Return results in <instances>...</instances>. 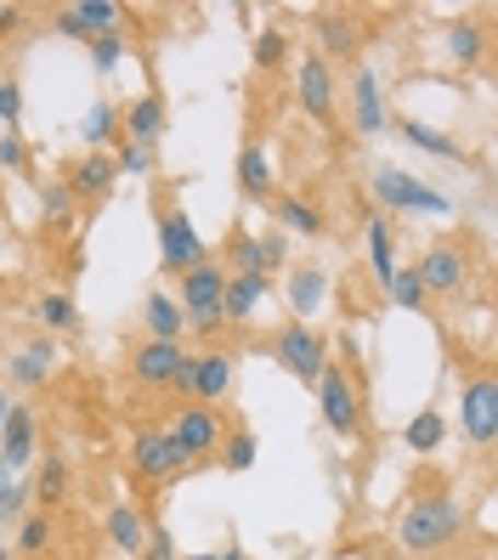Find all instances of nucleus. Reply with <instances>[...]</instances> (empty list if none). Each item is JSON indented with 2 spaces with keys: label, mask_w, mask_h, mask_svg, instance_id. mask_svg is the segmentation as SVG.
<instances>
[{
  "label": "nucleus",
  "mask_w": 498,
  "mask_h": 560,
  "mask_svg": "<svg viewBox=\"0 0 498 560\" xmlns=\"http://www.w3.org/2000/svg\"><path fill=\"white\" fill-rule=\"evenodd\" d=\"M459 533H464V504L453 499V481L442 470H419L403 515H396V544L408 555H442Z\"/></svg>",
  "instance_id": "obj_1"
},
{
  "label": "nucleus",
  "mask_w": 498,
  "mask_h": 560,
  "mask_svg": "<svg viewBox=\"0 0 498 560\" xmlns=\"http://www.w3.org/2000/svg\"><path fill=\"white\" fill-rule=\"evenodd\" d=\"M312 390H317L323 424H328V431H335V436H346V442H351V436L362 431V408H369V402H362V397H369V390L357 385V374L346 369V362H335V357H328Z\"/></svg>",
  "instance_id": "obj_2"
},
{
  "label": "nucleus",
  "mask_w": 498,
  "mask_h": 560,
  "mask_svg": "<svg viewBox=\"0 0 498 560\" xmlns=\"http://www.w3.org/2000/svg\"><path fill=\"white\" fill-rule=\"evenodd\" d=\"M221 289H227V267H221L216 255H205L198 267H187L176 278V306H182L187 328L216 335V328H221Z\"/></svg>",
  "instance_id": "obj_3"
},
{
  "label": "nucleus",
  "mask_w": 498,
  "mask_h": 560,
  "mask_svg": "<svg viewBox=\"0 0 498 560\" xmlns=\"http://www.w3.org/2000/svg\"><path fill=\"white\" fill-rule=\"evenodd\" d=\"M471 267H476V255H471V238L464 233H448L437 238L425 255H419V283H425V301H453V294H464V283H471Z\"/></svg>",
  "instance_id": "obj_4"
},
{
  "label": "nucleus",
  "mask_w": 498,
  "mask_h": 560,
  "mask_svg": "<svg viewBox=\"0 0 498 560\" xmlns=\"http://www.w3.org/2000/svg\"><path fill=\"white\" fill-rule=\"evenodd\" d=\"M198 465L187 453H176V442L164 431H137V442H130V476H137L148 492H164V487H182Z\"/></svg>",
  "instance_id": "obj_5"
},
{
  "label": "nucleus",
  "mask_w": 498,
  "mask_h": 560,
  "mask_svg": "<svg viewBox=\"0 0 498 560\" xmlns=\"http://www.w3.org/2000/svg\"><path fill=\"white\" fill-rule=\"evenodd\" d=\"M153 221H159V267L171 272V278H182L187 267H198V260L210 255V249H205V238H198V226L187 221V210L171 199V192H159Z\"/></svg>",
  "instance_id": "obj_6"
},
{
  "label": "nucleus",
  "mask_w": 498,
  "mask_h": 560,
  "mask_svg": "<svg viewBox=\"0 0 498 560\" xmlns=\"http://www.w3.org/2000/svg\"><path fill=\"white\" fill-rule=\"evenodd\" d=\"M374 205H380V215L385 210H403V215H448L453 210V199L442 187L396 171V164H380V171H374Z\"/></svg>",
  "instance_id": "obj_7"
},
{
  "label": "nucleus",
  "mask_w": 498,
  "mask_h": 560,
  "mask_svg": "<svg viewBox=\"0 0 498 560\" xmlns=\"http://www.w3.org/2000/svg\"><path fill=\"white\" fill-rule=\"evenodd\" d=\"M164 436L176 442V453H187L198 470L216 458V447H221V436H227V419L216 413V408H205V402H187L171 424H164Z\"/></svg>",
  "instance_id": "obj_8"
},
{
  "label": "nucleus",
  "mask_w": 498,
  "mask_h": 560,
  "mask_svg": "<svg viewBox=\"0 0 498 560\" xmlns=\"http://www.w3.org/2000/svg\"><path fill=\"white\" fill-rule=\"evenodd\" d=\"M273 357H278V369H289L294 380H306V385H317V374H323V362H328V340H323V328H312V323H283L278 335H273Z\"/></svg>",
  "instance_id": "obj_9"
},
{
  "label": "nucleus",
  "mask_w": 498,
  "mask_h": 560,
  "mask_svg": "<svg viewBox=\"0 0 498 560\" xmlns=\"http://www.w3.org/2000/svg\"><path fill=\"white\" fill-rule=\"evenodd\" d=\"M459 431L471 447H493L498 442V380L493 374H476L459 397Z\"/></svg>",
  "instance_id": "obj_10"
},
{
  "label": "nucleus",
  "mask_w": 498,
  "mask_h": 560,
  "mask_svg": "<svg viewBox=\"0 0 498 560\" xmlns=\"http://www.w3.org/2000/svg\"><path fill=\"white\" fill-rule=\"evenodd\" d=\"M119 18L125 7H114V0H80V7H57L51 12V28L62 40H103V35H119Z\"/></svg>",
  "instance_id": "obj_11"
},
{
  "label": "nucleus",
  "mask_w": 498,
  "mask_h": 560,
  "mask_svg": "<svg viewBox=\"0 0 498 560\" xmlns=\"http://www.w3.org/2000/svg\"><path fill=\"white\" fill-rule=\"evenodd\" d=\"M294 91H301L306 119L335 125V114H340V103H335V69H328V62H323L317 51H306L301 62H294Z\"/></svg>",
  "instance_id": "obj_12"
},
{
  "label": "nucleus",
  "mask_w": 498,
  "mask_h": 560,
  "mask_svg": "<svg viewBox=\"0 0 498 560\" xmlns=\"http://www.w3.org/2000/svg\"><path fill=\"white\" fill-rule=\"evenodd\" d=\"M351 130L357 137H380V130L391 125V114H385V91H380V74L369 69V62H357L351 69Z\"/></svg>",
  "instance_id": "obj_13"
},
{
  "label": "nucleus",
  "mask_w": 498,
  "mask_h": 560,
  "mask_svg": "<svg viewBox=\"0 0 498 560\" xmlns=\"http://www.w3.org/2000/svg\"><path fill=\"white\" fill-rule=\"evenodd\" d=\"M164 125H171V108H164V96H159V91H142V96H130V103L119 108V142L159 148Z\"/></svg>",
  "instance_id": "obj_14"
},
{
  "label": "nucleus",
  "mask_w": 498,
  "mask_h": 560,
  "mask_svg": "<svg viewBox=\"0 0 498 560\" xmlns=\"http://www.w3.org/2000/svg\"><path fill=\"white\" fill-rule=\"evenodd\" d=\"M182 357H187L182 340H142L137 351H130V380L148 385V390H171Z\"/></svg>",
  "instance_id": "obj_15"
},
{
  "label": "nucleus",
  "mask_w": 498,
  "mask_h": 560,
  "mask_svg": "<svg viewBox=\"0 0 498 560\" xmlns=\"http://www.w3.org/2000/svg\"><path fill=\"white\" fill-rule=\"evenodd\" d=\"M114 182H119L114 153H85V159H74V171H69L74 205H108L114 199Z\"/></svg>",
  "instance_id": "obj_16"
},
{
  "label": "nucleus",
  "mask_w": 498,
  "mask_h": 560,
  "mask_svg": "<svg viewBox=\"0 0 498 560\" xmlns=\"http://www.w3.org/2000/svg\"><path fill=\"white\" fill-rule=\"evenodd\" d=\"M357 46H362V35H357V18L351 12H317L312 18V51L323 62H351Z\"/></svg>",
  "instance_id": "obj_17"
},
{
  "label": "nucleus",
  "mask_w": 498,
  "mask_h": 560,
  "mask_svg": "<svg viewBox=\"0 0 498 560\" xmlns=\"http://www.w3.org/2000/svg\"><path fill=\"white\" fill-rule=\"evenodd\" d=\"M328 301V272H323V260H294L289 267V312L294 323H312Z\"/></svg>",
  "instance_id": "obj_18"
},
{
  "label": "nucleus",
  "mask_w": 498,
  "mask_h": 560,
  "mask_svg": "<svg viewBox=\"0 0 498 560\" xmlns=\"http://www.w3.org/2000/svg\"><path fill=\"white\" fill-rule=\"evenodd\" d=\"M232 380H239V357H232V351H205V357H198V369H193V402H205V408L227 402Z\"/></svg>",
  "instance_id": "obj_19"
},
{
  "label": "nucleus",
  "mask_w": 498,
  "mask_h": 560,
  "mask_svg": "<svg viewBox=\"0 0 498 560\" xmlns=\"http://www.w3.org/2000/svg\"><path fill=\"white\" fill-rule=\"evenodd\" d=\"M35 447H40V419L28 413L23 402H12L7 424H0V458H7V470H28Z\"/></svg>",
  "instance_id": "obj_20"
},
{
  "label": "nucleus",
  "mask_w": 498,
  "mask_h": 560,
  "mask_svg": "<svg viewBox=\"0 0 498 560\" xmlns=\"http://www.w3.org/2000/svg\"><path fill=\"white\" fill-rule=\"evenodd\" d=\"M267 215H273L278 233H294V238H323V233H328L323 210L306 205L301 192H273V199H267Z\"/></svg>",
  "instance_id": "obj_21"
},
{
  "label": "nucleus",
  "mask_w": 498,
  "mask_h": 560,
  "mask_svg": "<svg viewBox=\"0 0 498 560\" xmlns=\"http://www.w3.org/2000/svg\"><path fill=\"white\" fill-rule=\"evenodd\" d=\"M273 294V278L260 272H227V289H221V323H250L260 312V301Z\"/></svg>",
  "instance_id": "obj_22"
},
{
  "label": "nucleus",
  "mask_w": 498,
  "mask_h": 560,
  "mask_svg": "<svg viewBox=\"0 0 498 560\" xmlns=\"http://www.w3.org/2000/svg\"><path fill=\"white\" fill-rule=\"evenodd\" d=\"M142 328H148V340H182L187 335V317H182L171 289H148L142 294Z\"/></svg>",
  "instance_id": "obj_23"
},
{
  "label": "nucleus",
  "mask_w": 498,
  "mask_h": 560,
  "mask_svg": "<svg viewBox=\"0 0 498 560\" xmlns=\"http://www.w3.org/2000/svg\"><path fill=\"white\" fill-rule=\"evenodd\" d=\"M51 369H57V346H51V335H35L18 357H7V380H12V385H46Z\"/></svg>",
  "instance_id": "obj_24"
},
{
  "label": "nucleus",
  "mask_w": 498,
  "mask_h": 560,
  "mask_svg": "<svg viewBox=\"0 0 498 560\" xmlns=\"http://www.w3.org/2000/svg\"><path fill=\"white\" fill-rule=\"evenodd\" d=\"M80 142H85L91 153H114V148H119V103L96 96V103L85 108V119H80Z\"/></svg>",
  "instance_id": "obj_25"
},
{
  "label": "nucleus",
  "mask_w": 498,
  "mask_h": 560,
  "mask_svg": "<svg viewBox=\"0 0 498 560\" xmlns=\"http://www.w3.org/2000/svg\"><path fill=\"white\" fill-rule=\"evenodd\" d=\"M239 192L250 205H267L273 199V159H267V148L260 142H244V153H239Z\"/></svg>",
  "instance_id": "obj_26"
},
{
  "label": "nucleus",
  "mask_w": 498,
  "mask_h": 560,
  "mask_svg": "<svg viewBox=\"0 0 498 560\" xmlns=\"http://www.w3.org/2000/svg\"><path fill=\"white\" fill-rule=\"evenodd\" d=\"M69 487H74V476H69V458L46 453V458H40V470H35V481H28V499H35L40 510H57L62 499H69Z\"/></svg>",
  "instance_id": "obj_27"
},
{
  "label": "nucleus",
  "mask_w": 498,
  "mask_h": 560,
  "mask_svg": "<svg viewBox=\"0 0 498 560\" xmlns=\"http://www.w3.org/2000/svg\"><path fill=\"white\" fill-rule=\"evenodd\" d=\"M391 125H396V137H403L408 148H419V153H430V159H464V148H459L453 137H442L437 125H425V119H408V114H396Z\"/></svg>",
  "instance_id": "obj_28"
},
{
  "label": "nucleus",
  "mask_w": 498,
  "mask_h": 560,
  "mask_svg": "<svg viewBox=\"0 0 498 560\" xmlns=\"http://www.w3.org/2000/svg\"><path fill=\"white\" fill-rule=\"evenodd\" d=\"M448 51H453L459 69H482V57H487V28H482L476 18L448 23Z\"/></svg>",
  "instance_id": "obj_29"
},
{
  "label": "nucleus",
  "mask_w": 498,
  "mask_h": 560,
  "mask_svg": "<svg viewBox=\"0 0 498 560\" xmlns=\"http://www.w3.org/2000/svg\"><path fill=\"white\" fill-rule=\"evenodd\" d=\"M369 267H374V278L380 283H391V272H396V233H391V215H369Z\"/></svg>",
  "instance_id": "obj_30"
},
{
  "label": "nucleus",
  "mask_w": 498,
  "mask_h": 560,
  "mask_svg": "<svg viewBox=\"0 0 498 560\" xmlns=\"http://www.w3.org/2000/svg\"><path fill=\"white\" fill-rule=\"evenodd\" d=\"M403 442H408V453H437V447L448 442V419H442V408H419V413L408 419Z\"/></svg>",
  "instance_id": "obj_31"
},
{
  "label": "nucleus",
  "mask_w": 498,
  "mask_h": 560,
  "mask_svg": "<svg viewBox=\"0 0 498 560\" xmlns=\"http://www.w3.org/2000/svg\"><path fill=\"white\" fill-rule=\"evenodd\" d=\"M108 538H114V549H119V555H142V538H148L142 510L114 504V510H108Z\"/></svg>",
  "instance_id": "obj_32"
},
{
  "label": "nucleus",
  "mask_w": 498,
  "mask_h": 560,
  "mask_svg": "<svg viewBox=\"0 0 498 560\" xmlns=\"http://www.w3.org/2000/svg\"><path fill=\"white\" fill-rule=\"evenodd\" d=\"M35 317H40V328H51V335H69V328H80V306H74V294H62V289L40 294Z\"/></svg>",
  "instance_id": "obj_33"
},
{
  "label": "nucleus",
  "mask_w": 498,
  "mask_h": 560,
  "mask_svg": "<svg viewBox=\"0 0 498 560\" xmlns=\"http://www.w3.org/2000/svg\"><path fill=\"white\" fill-rule=\"evenodd\" d=\"M255 453H260V442H255L250 431H227L221 447H216V465H221L227 476H244V470L255 465Z\"/></svg>",
  "instance_id": "obj_34"
},
{
  "label": "nucleus",
  "mask_w": 498,
  "mask_h": 560,
  "mask_svg": "<svg viewBox=\"0 0 498 560\" xmlns=\"http://www.w3.org/2000/svg\"><path fill=\"white\" fill-rule=\"evenodd\" d=\"M227 267L232 272H260V249H255V233H244V226H227ZM267 278V272H260Z\"/></svg>",
  "instance_id": "obj_35"
},
{
  "label": "nucleus",
  "mask_w": 498,
  "mask_h": 560,
  "mask_svg": "<svg viewBox=\"0 0 498 560\" xmlns=\"http://www.w3.org/2000/svg\"><path fill=\"white\" fill-rule=\"evenodd\" d=\"M385 294H391V306H403V312H425V306H430V301H425V283H419L414 267H396L391 283H385Z\"/></svg>",
  "instance_id": "obj_36"
},
{
  "label": "nucleus",
  "mask_w": 498,
  "mask_h": 560,
  "mask_svg": "<svg viewBox=\"0 0 498 560\" xmlns=\"http://www.w3.org/2000/svg\"><path fill=\"white\" fill-rule=\"evenodd\" d=\"M250 57H255V69H283V62H289V35H283V28H260Z\"/></svg>",
  "instance_id": "obj_37"
},
{
  "label": "nucleus",
  "mask_w": 498,
  "mask_h": 560,
  "mask_svg": "<svg viewBox=\"0 0 498 560\" xmlns=\"http://www.w3.org/2000/svg\"><path fill=\"white\" fill-rule=\"evenodd\" d=\"M114 164H119V176H153V171H159V148L119 142V148H114Z\"/></svg>",
  "instance_id": "obj_38"
},
{
  "label": "nucleus",
  "mask_w": 498,
  "mask_h": 560,
  "mask_svg": "<svg viewBox=\"0 0 498 560\" xmlns=\"http://www.w3.org/2000/svg\"><path fill=\"white\" fill-rule=\"evenodd\" d=\"M46 544H51V515H46V510L23 515V521H18V549H23V555H46Z\"/></svg>",
  "instance_id": "obj_39"
},
{
  "label": "nucleus",
  "mask_w": 498,
  "mask_h": 560,
  "mask_svg": "<svg viewBox=\"0 0 498 560\" xmlns=\"http://www.w3.org/2000/svg\"><path fill=\"white\" fill-rule=\"evenodd\" d=\"M255 249H260V272H278L289 260V233H278V226H267V233H255Z\"/></svg>",
  "instance_id": "obj_40"
},
{
  "label": "nucleus",
  "mask_w": 498,
  "mask_h": 560,
  "mask_svg": "<svg viewBox=\"0 0 498 560\" xmlns=\"http://www.w3.org/2000/svg\"><path fill=\"white\" fill-rule=\"evenodd\" d=\"M40 210H46V221H69V215H74L69 182H46V187H40Z\"/></svg>",
  "instance_id": "obj_41"
},
{
  "label": "nucleus",
  "mask_w": 498,
  "mask_h": 560,
  "mask_svg": "<svg viewBox=\"0 0 498 560\" xmlns=\"http://www.w3.org/2000/svg\"><path fill=\"white\" fill-rule=\"evenodd\" d=\"M119 62H125V40H119V35L91 40V69H96V74H119Z\"/></svg>",
  "instance_id": "obj_42"
},
{
  "label": "nucleus",
  "mask_w": 498,
  "mask_h": 560,
  "mask_svg": "<svg viewBox=\"0 0 498 560\" xmlns=\"http://www.w3.org/2000/svg\"><path fill=\"white\" fill-rule=\"evenodd\" d=\"M0 171L28 176V142L18 137V130H0Z\"/></svg>",
  "instance_id": "obj_43"
},
{
  "label": "nucleus",
  "mask_w": 498,
  "mask_h": 560,
  "mask_svg": "<svg viewBox=\"0 0 498 560\" xmlns=\"http://www.w3.org/2000/svg\"><path fill=\"white\" fill-rule=\"evenodd\" d=\"M142 560H176V538L164 533L159 521H148V538H142Z\"/></svg>",
  "instance_id": "obj_44"
},
{
  "label": "nucleus",
  "mask_w": 498,
  "mask_h": 560,
  "mask_svg": "<svg viewBox=\"0 0 498 560\" xmlns=\"http://www.w3.org/2000/svg\"><path fill=\"white\" fill-rule=\"evenodd\" d=\"M18 119H23V85L18 80H0V125L18 130Z\"/></svg>",
  "instance_id": "obj_45"
},
{
  "label": "nucleus",
  "mask_w": 498,
  "mask_h": 560,
  "mask_svg": "<svg viewBox=\"0 0 498 560\" xmlns=\"http://www.w3.org/2000/svg\"><path fill=\"white\" fill-rule=\"evenodd\" d=\"M18 470H7V458H0V510H7V499H12V492H18Z\"/></svg>",
  "instance_id": "obj_46"
},
{
  "label": "nucleus",
  "mask_w": 498,
  "mask_h": 560,
  "mask_svg": "<svg viewBox=\"0 0 498 560\" xmlns=\"http://www.w3.org/2000/svg\"><path fill=\"white\" fill-rule=\"evenodd\" d=\"M23 28V7H0V35H18Z\"/></svg>",
  "instance_id": "obj_47"
},
{
  "label": "nucleus",
  "mask_w": 498,
  "mask_h": 560,
  "mask_svg": "<svg viewBox=\"0 0 498 560\" xmlns=\"http://www.w3.org/2000/svg\"><path fill=\"white\" fill-rule=\"evenodd\" d=\"M221 560H250V555H244V549H239V538H232V544H227V549H221Z\"/></svg>",
  "instance_id": "obj_48"
},
{
  "label": "nucleus",
  "mask_w": 498,
  "mask_h": 560,
  "mask_svg": "<svg viewBox=\"0 0 498 560\" xmlns=\"http://www.w3.org/2000/svg\"><path fill=\"white\" fill-rule=\"evenodd\" d=\"M7 413H12V402H7V390H0V424H7Z\"/></svg>",
  "instance_id": "obj_49"
},
{
  "label": "nucleus",
  "mask_w": 498,
  "mask_h": 560,
  "mask_svg": "<svg viewBox=\"0 0 498 560\" xmlns=\"http://www.w3.org/2000/svg\"><path fill=\"white\" fill-rule=\"evenodd\" d=\"M187 560H221V555H210V549H205V555H187Z\"/></svg>",
  "instance_id": "obj_50"
},
{
  "label": "nucleus",
  "mask_w": 498,
  "mask_h": 560,
  "mask_svg": "<svg viewBox=\"0 0 498 560\" xmlns=\"http://www.w3.org/2000/svg\"><path fill=\"white\" fill-rule=\"evenodd\" d=\"M0 560H12V549H7V544H0Z\"/></svg>",
  "instance_id": "obj_51"
}]
</instances>
